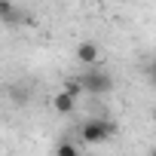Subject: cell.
<instances>
[{
	"instance_id": "cell-1",
	"label": "cell",
	"mask_w": 156,
	"mask_h": 156,
	"mask_svg": "<svg viewBox=\"0 0 156 156\" xmlns=\"http://www.w3.org/2000/svg\"><path fill=\"white\" fill-rule=\"evenodd\" d=\"M80 86H83V92H89V95H107V92L113 89V76H110L107 70L92 67V70H86V73L80 76Z\"/></svg>"
},
{
	"instance_id": "cell-2",
	"label": "cell",
	"mask_w": 156,
	"mask_h": 156,
	"mask_svg": "<svg viewBox=\"0 0 156 156\" xmlns=\"http://www.w3.org/2000/svg\"><path fill=\"white\" fill-rule=\"evenodd\" d=\"M110 135H113V126H110L107 119H86L83 129H80V138H83L86 144H101V141H107Z\"/></svg>"
},
{
	"instance_id": "cell-3",
	"label": "cell",
	"mask_w": 156,
	"mask_h": 156,
	"mask_svg": "<svg viewBox=\"0 0 156 156\" xmlns=\"http://www.w3.org/2000/svg\"><path fill=\"white\" fill-rule=\"evenodd\" d=\"M98 58H101V52H98V46L95 43H80V46H76V61H80V64H89V70L98 64Z\"/></svg>"
},
{
	"instance_id": "cell-4",
	"label": "cell",
	"mask_w": 156,
	"mask_h": 156,
	"mask_svg": "<svg viewBox=\"0 0 156 156\" xmlns=\"http://www.w3.org/2000/svg\"><path fill=\"white\" fill-rule=\"evenodd\" d=\"M52 107H55V113H61V116H67V113H73V107H76V98L70 95V92H55V98H52Z\"/></svg>"
},
{
	"instance_id": "cell-5",
	"label": "cell",
	"mask_w": 156,
	"mask_h": 156,
	"mask_svg": "<svg viewBox=\"0 0 156 156\" xmlns=\"http://www.w3.org/2000/svg\"><path fill=\"white\" fill-rule=\"evenodd\" d=\"M22 19V12L12 6V3H6V0H0V22H3V25H16Z\"/></svg>"
},
{
	"instance_id": "cell-6",
	"label": "cell",
	"mask_w": 156,
	"mask_h": 156,
	"mask_svg": "<svg viewBox=\"0 0 156 156\" xmlns=\"http://www.w3.org/2000/svg\"><path fill=\"white\" fill-rule=\"evenodd\" d=\"M55 156H80V150H76V144H70V141H61L55 147Z\"/></svg>"
},
{
	"instance_id": "cell-7",
	"label": "cell",
	"mask_w": 156,
	"mask_h": 156,
	"mask_svg": "<svg viewBox=\"0 0 156 156\" xmlns=\"http://www.w3.org/2000/svg\"><path fill=\"white\" fill-rule=\"evenodd\" d=\"M147 80H150V86H156V58L147 64Z\"/></svg>"
}]
</instances>
